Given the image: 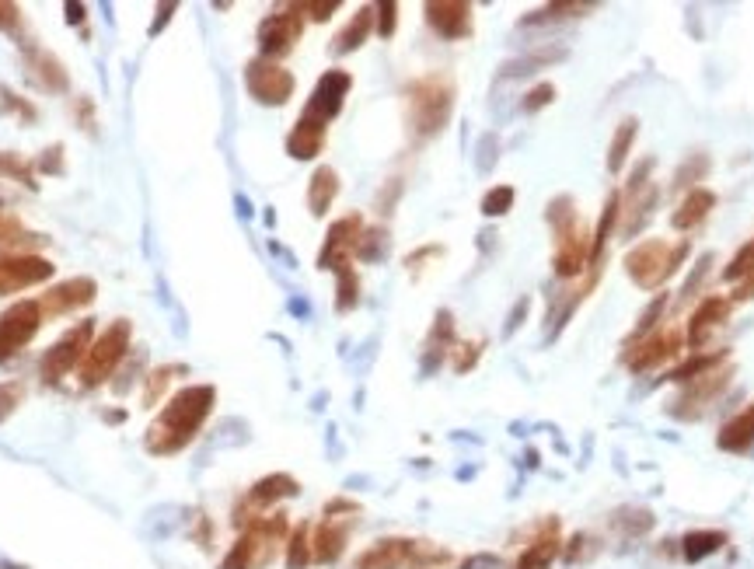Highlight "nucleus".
Returning a JSON list of instances; mask_svg holds the SVG:
<instances>
[{"mask_svg": "<svg viewBox=\"0 0 754 569\" xmlns=\"http://www.w3.org/2000/svg\"><path fill=\"white\" fill-rule=\"evenodd\" d=\"M639 133V123L636 119H625V123H618L615 137H611V147H608V172L618 175L625 168V161H629V151H632V140H636Z\"/></svg>", "mask_w": 754, "mask_h": 569, "instance_id": "obj_31", "label": "nucleus"}, {"mask_svg": "<svg viewBox=\"0 0 754 569\" xmlns=\"http://www.w3.org/2000/svg\"><path fill=\"white\" fill-rule=\"evenodd\" d=\"M594 11V4H549L542 7V11H531L528 18L521 21V25H549V21H559V18H580V14Z\"/></svg>", "mask_w": 754, "mask_h": 569, "instance_id": "obj_35", "label": "nucleus"}, {"mask_svg": "<svg viewBox=\"0 0 754 569\" xmlns=\"http://www.w3.org/2000/svg\"><path fill=\"white\" fill-rule=\"evenodd\" d=\"M98 297V283L91 280V276H70V280L56 283L49 294H42L39 308H42V318H60V315H70V311L77 308H88L91 301Z\"/></svg>", "mask_w": 754, "mask_h": 569, "instance_id": "obj_17", "label": "nucleus"}, {"mask_svg": "<svg viewBox=\"0 0 754 569\" xmlns=\"http://www.w3.org/2000/svg\"><path fill=\"white\" fill-rule=\"evenodd\" d=\"M692 245L688 241H664V238H646L625 255V273L639 290H660L681 266H685Z\"/></svg>", "mask_w": 754, "mask_h": 569, "instance_id": "obj_4", "label": "nucleus"}, {"mask_svg": "<svg viewBox=\"0 0 754 569\" xmlns=\"http://www.w3.org/2000/svg\"><path fill=\"white\" fill-rule=\"evenodd\" d=\"M549 224L552 234H556V276L563 280H573L583 269L590 266V234L587 227L580 224V213H576V203L569 196H556L549 203Z\"/></svg>", "mask_w": 754, "mask_h": 569, "instance_id": "obj_3", "label": "nucleus"}, {"mask_svg": "<svg viewBox=\"0 0 754 569\" xmlns=\"http://www.w3.org/2000/svg\"><path fill=\"white\" fill-rule=\"evenodd\" d=\"M350 88H353V77L346 74V70H339V67L325 70V74L318 77L315 91H311L308 105H304L301 119H308V123L325 126V130H329L332 119L343 112V102H346V95H350Z\"/></svg>", "mask_w": 754, "mask_h": 569, "instance_id": "obj_10", "label": "nucleus"}, {"mask_svg": "<svg viewBox=\"0 0 754 569\" xmlns=\"http://www.w3.org/2000/svg\"><path fill=\"white\" fill-rule=\"evenodd\" d=\"M709 172V158L706 154H692V158L685 161V165L678 168V175H674V189H688L695 186V182H702V175Z\"/></svg>", "mask_w": 754, "mask_h": 569, "instance_id": "obj_38", "label": "nucleus"}, {"mask_svg": "<svg viewBox=\"0 0 754 569\" xmlns=\"http://www.w3.org/2000/svg\"><path fill=\"white\" fill-rule=\"evenodd\" d=\"M727 545V535L723 531H692V535L681 538V552H685L688 563H699V559L713 556Z\"/></svg>", "mask_w": 754, "mask_h": 569, "instance_id": "obj_30", "label": "nucleus"}, {"mask_svg": "<svg viewBox=\"0 0 754 569\" xmlns=\"http://www.w3.org/2000/svg\"><path fill=\"white\" fill-rule=\"evenodd\" d=\"M4 569H25V566H11V563H4Z\"/></svg>", "mask_w": 754, "mask_h": 569, "instance_id": "obj_57", "label": "nucleus"}, {"mask_svg": "<svg viewBox=\"0 0 754 569\" xmlns=\"http://www.w3.org/2000/svg\"><path fill=\"white\" fill-rule=\"evenodd\" d=\"M357 304H360V276L357 269H353V262H346V266L336 269V311L346 315V311H353Z\"/></svg>", "mask_w": 754, "mask_h": 569, "instance_id": "obj_32", "label": "nucleus"}, {"mask_svg": "<svg viewBox=\"0 0 754 569\" xmlns=\"http://www.w3.org/2000/svg\"><path fill=\"white\" fill-rule=\"evenodd\" d=\"M730 301H754V276L741 280V287L734 290V297H730Z\"/></svg>", "mask_w": 754, "mask_h": 569, "instance_id": "obj_52", "label": "nucleus"}, {"mask_svg": "<svg viewBox=\"0 0 754 569\" xmlns=\"http://www.w3.org/2000/svg\"><path fill=\"white\" fill-rule=\"evenodd\" d=\"M727 360H730V353H727V350H716V353H695V357H688L681 367H674V371L667 374V381H674V384H692L695 378H702V374H709V371H713V367L727 364Z\"/></svg>", "mask_w": 754, "mask_h": 569, "instance_id": "obj_29", "label": "nucleus"}, {"mask_svg": "<svg viewBox=\"0 0 754 569\" xmlns=\"http://www.w3.org/2000/svg\"><path fill=\"white\" fill-rule=\"evenodd\" d=\"M730 311H734V301H730V297H706V301H702L699 308H695L692 322H688L685 343L702 346L709 336H713L716 329H720L723 322H727Z\"/></svg>", "mask_w": 754, "mask_h": 569, "instance_id": "obj_21", "label": "nucleus"}, {"mask_svg": "<svg viewBox=\"0 0 754 569\" xmlns=\"http://www.w3.org/2000/svg\"><path fill=\"white\" fill-rule=\"evenodd\" d=\"M461 569H503V563L496 556H489V552H482V556H472L461 563Z\"/></svg>", "mask_w": 754, "mask_h": 569, "instance_id": "obj_49", "label": "nucleus"}, {"mask_svg": "<svg viewBox=\"0 0 754 569\" xmlns=\"http://www.w3.org/2000/svg\"><path fill=\"white\" fill-rule=\"evenodd\" d=\"M301 11H308L315 21H329L332 11H339V0H311V4H301Z\"/></svg>", "mask_w": 754, "mask_h": 569, "instance_id": "obj_48", "label": "nucleus"}, {"mask_svg": "<svg viewBox=\"0 0 754 569\" xmlns=\"http://www.w3.org/2000/svg\"><path fill=\"white\" fill-rule=\"evenodd\" d=\"M213 405H217V388L213 384H189V388H182L151 423L144 447L151 454H158V458L186 451L192 440H196V433L203 430V423L210 419Z\"/></svg>", "mask_w": 754, "mask_h": 569, "instance_id": "obj_1", "label": "nucleus"}, {"mask_svg": "<svg viewBox=\"0 0 754 569\" xmlns=\"http://www.w3.org/2000/svg\"><path fill=\"white\" fill-rule=\"evenodd\" d=\"M287 538V517L269 514L259 517L252 528H245L238 535V542L231 545V552L224 556L220 569H266L276 556V545Z\"/></svg>", "mask_w": 754, "mask_h": 569, "instance_id": "obj_5", "label": "nucleus"}, {"mask_svg": "<svg viewBox=\"0 0 754 569\" xmlns=\"http://www.w3.org/2000/svg\"><path fill=\"white\" fill-rule=\"evenodd\" d=\"M77 105H81V119H84V130H95V119H91V102H88V98H81V102H77Z\"/></svg>", "mask_w": 754, "mask_h": 569, "instance_id": "obj_56", "label": "nucleus"}, {"mask_svg": "<svg viewBox=\"0 0 754 569\" xmlns=\"http://www.w3.org/2000/svg\"><path fill=\"white\" fill-rule=\"evenodd\" d=\"M524 315H528V301H521V304H517V308H514V315H510V325H507V332H514L517 325H521V318H524Z\"/></svg>", "mask_w": 754, "mask_h": 569, "instance_id": "obj_55", "label": "nucleus"}, {"mask_svg": "<svg viewBox=\"0 0 754 569\" xmlns=\"http://www.w3.org/2000/svg\"><path fill=\"white\" fill-rule=\"evenodd\" d=\"M458 350L461 353H458V360H454V371H458V374L472 371L475 360H479V353H482V343H461Z\"/></svg>", "mask_w": 754, "mask_h": 569, "instance_id": "obj_46", "label": "nucleus"}, {"mask_svg": "<svg viewBox=\"0 0 754 569\" xmlns=\"http://www.w3.org/2000/svg\"><path fill=\"white\" fill-rule=\"evenodd\" d=\"M39 168H42V172H49V175H63V147L53 144L49 151H42Z\"/></svg>", "mask_w": 754, "mask_h": 569, "instance_id": "obj_47", "label": "nucleus"}, {"mask_svg": "<svg viewBox=\"0 0 754 569\" xmlns=\"http://www.w3.org/2000/svg\"><path fill=\"white\" fill-rule=\"evenodd\" d=\"M748 276H754V238L734 255V259H730V266L723 269V280H730V283H741V280H748Z\"/></svg>", "mask_w": 754, "mask_h": 569, "instance_id": "obj_37", "label": "nucleus"}, {"mask_svg": "<svg viewBox=\"0 0 754 569\" xmlns=\"http://www.w3.org/2000/svg\"><path fill=\"white\" fill-rule=\"evenodd\" d=\"M91 336H95V322H91V318H84V322H77L74 329L63 332V336L46 350V357H42V364H39L42 381L56 384V381L67 378L70 371H77L84 353L91 350Z\"/></svg>", "mask_w": 754, "mask_h": 569, "instance_id": "obj_8", "label": "nucleus"}, {"mask_svg": "<svg viewBox=\"0 0 754 569\" xmlns=\"http://www.w3.org/2000/svg\"><path fill=\"white\" fill-rule=\"evenodd\" d=\"M374 25H377L374 4H364L357 14H353L350 21H346L343 32H339L336 39H332V53H336V56H346V53H353V49H360V46L367 42V35L374 32Z\"/></svg>", "mask_w": 754, "mask_h": 569, "instance_id": "obj_23", "label": "nucleus"}, {"mask_svg": "<svg viewBox=\"0 0 754 569\" xmlns=\"http://www.w3.org/2000/svg\"><path fill=\"white\" fill-rule=\"evenodd\" d=\"M664 308H667V294H657L650 301V308L639 315V325H636V336H643V332H650L653 325H657V318L664 315Z\"/></svg>", "mask_w": 754, "mask_h": 569, "instance_id": "obj_45", "label": "nucleus"}, {"mask_svg": "<svg viewBox=\"0 0 754 569\" xmlns=\"http://www.w3.org/2000/svg\"><path fill=\"white\" fill-rule=\"evenodd\" d=\"M563 56H566V49H549V53H538V56H521V60L507 63L503 74H510V77L528 74L531 67H545V63H556V60H563Z\"/></svg>", "mask_w": 754, "mask_h": 569, "instance_id": "obj_40", "label": "nucleus"}, {"mask_svg": "<svg viewBox=\"0 0 754 569\" xmlns=\"http://www.w3.org/2000/svg\"><path fill=\"white\" fill-rule=\"evenodd\" d=\"M339 196V175L336 168L322 165L315 175H311L308 182V210L315 213V217H325V213L332 210V203H336Z\"/></svg>", "mask_w": 754, "mask_h": 569, "instance_id": "obj_27", "label": "nucleus"}, {"mask_svg": "<svg viewBox=\"0 0 754 569\" xmlns=\"http://www.w3.org/2000/svg\"><path fill=\"white\" fill-rule=\"evenodd\" d=\"M322 147H325V126H315V123H308V119H297L294 130H290V137H287L290 158L311 161L322 154Z\"/></svg>", "mask_w": 754, "mask_h": 569, "instance_id": "obj_25", "label": "nucleus"}, {"mask_svg": "<svg viewBox=\"0 0 754 569\" xmlns=\"http://www.w3.org/2000/svg\"><path fill=\"white\" fill-rule=\"evenodd\" d=\"M493 147H496V137H486V140H482V154H486V158L479 161V168H482V172H489V165H493V158H496V154H493Z\"/></svg>", "mask_w": 754, "mask_h": 569, "instance_id": "obj_53", "label": "nucleus"}, {"mask_svg": "<svg viewBox=\"0 0 754 569\" xmlns=\"http://www.w3.org/2000/svg\"><path fill=\"white\" fill-rule=\"evenodd\" d=\"M716 444H720V451H730V454L751 451V444H754V402L744 412H737L734 419H727V423H723V430H720V437H716Z\"/></svg>", "mask_w": 754, "mask_h": 569, "instance_id": "obj_24", "label": "nucleus"}, {"mask_svg": "<svg viewBox=\"0 0 754 569\" xmlns=\"http://www.w3.org/2000/svg\"><path fill=\"white\" fill-rule=\"evenodd\" d=\"M426 11V25L447 42H458L472 35V4L465 0H430L423 7Z\"/></svg>", "mask_w": 754, "mask_h": 569, "instance_id": "obj_18", "label": "nucleus"}, {"mask_svg": "<svg viewBox=\"0 0 754 569\" xmlns=\"http://www.w3.org/2000/svg\"><path fill=\"white\" fill-rule=\"evenodd\" d=\"M353 255L364 262H381L384 255H388V231H384V227H364Z\"/></svg>", "mask_w": 754, "mask_h": 569, "instance_id": "obj_34", "label": "nucleus"}, {"mask_svg": "<svg viewBox=\"0 0 754 569\" xmlns=\"http://www.w3.org/2000/svg\"><path fill=\"white\" fill-rule=\"evenodd\" d=\"M713 206H716L713 192H709V189H692L685 203L671 213V227H674V231H692V227H699L702 220L713 213Z\"/></svg>", "mask_w": 754, "mask_h": 569, "instance_id": "obj_26", "label": "nucleus"}, {"mask_svg": "<svg viewBox=\"0 0 754 569\" xmlns=\"http://www.w3.org/2000/svg\"><path fill=\"white\" fill-rule=\"evenodd\" d=\"M301 32H304V18H301V7L297 4H290V7H283V11L262 18V25H259L262 60H280V56H287L290 49H294V42L301 39Z\"/></svg>", "mask_w": 754, "mask_h": 569, "instance_id": "obj_12", "label": "nucleus"}, {"mask_svg": "<svg viewBox=\"0 0 754 569\" xmlns=\"http://www.w3.org/2000/svg\"><path fill=\"white\" fill-rule=\"evenodd\" d=\"M559 524L556 521H545L542 531L535 535V542L524 545L521 559L514 563V569H549L556 563L559 556H563V542H559Z\"/></svg>", "mask_w": 754, "mask_h": 569, "instance_id": "obj_22", "label": "nucleus"}, {"mask_svg": "<svg viewBox=\"0 0 754 569\" xmlns=\"http://www.w3.org/2000/svg\"><path fill=\"white\" fill-rule=\"evenodd\" d=\"M730 374H734V367L720 364V367H713L709 374H702V378H695L692 384H685L681 398L674 402L671 416H678V419H699L702 412H706V405L713 402V398L730 384Z\"/></svg>", "mask_w": 754, "mask_h": 569, "instance_id": "obj_14", "label": "nucleus"}, {"mask_svg": "<svg viewBox=\"0 0 754 569\" xmlns=\"http://www.w3.org/2000/svg\"><path fill=\"white\" fill-rule=\"evenodd\" d=\"M21 21V11L18 4H0V28H7V32H14Z\"/></svg>", "mask_w": 754, "mask_h": 569, "instance_id": "obj_50", "label": "nucleus"}, {"mask_svg": "<svg viewBox=\"0 0 754 569\" xmlns=\"http://www.w3.org/2000/svg\"><path fill=\"white\" fill-rule=\"evenodd\" d=\"M454 346V318L451 311H440L437 315V325H433L430 339H426V360H423V371H437V364L444 360V353Z\"/></svg>", "mask_w": 754, "mask_h": 569, "instance_id": "obj_28", "label": "nucleus"}, {"mask_svg": "<svg viewBox=\"0 0 754 569\" xmlns=\"http://www.w3.org/2000/svg\"><path fill=\"white\" fill-rule=\"evenodd\" d=\"M681 346H685V336H681L678 329L653 332V336H646L643 343L625 350V367H629L632 374L653 371V367H660V364H667V360L678 357Z\"/></svg>", "mask_w": 754, "mask_h": 569, "instance_id": "obj_15", "label": "nucleus"}, {"mask_svg": "<svg viewBox=\"0 0 754 569\" xmlns=\"http://www.w3.org/2000/svg\"><path fill=\"white\" fill-rule=\"evenodd\" d=\"M245 88L248 95L259 105H287L290 95H294L297 81L287 67H280L276 60H252L245 67Z\"/></svg>", "mask_w": 754, "mask_h": 569, "instance_id": "obj_9", "label": "nucleus"}, {"mask_svg": "<svg viewBox=\"0 0 754 569\" xmlns=\"http://www.w3.org/2000/svg\"><path fill=\"white\" fill-rule=\"evenodd\" d=\"M0 179H14V182H21V186L35 189L32 168H28L25 161H21L18 154H11V151H0Z\"/></svg>", "mask_w": 754, "mask_h": 569, "instance_id": "obj_36", "label": "nucleus"}, {"mask_svg": "<svg viewBox=\"0 0 754 569\" xmlns=\"http://www.w3.org/2000/svg\"><path fill=\"white\" fill-rule=\"evenodd\" d=\"M175 11H179V4H165V7H158V18L151 21V35H158L161 28H165L168 21H172V14H175Z\"/></svg>", "mask_w": 754, "mask_h": 569, "instance_id": "obj_51", "label": "nucleus"}, {"mask_svg": "<svg viewBox=\"0 0 754 569\" xmlns=\"http://www.w3.org/2000/svg\"><path fill=\"white\" fill-rule=\"evenodd\" d=\"M21 398H25V388H21L18 381H0V423H7V419L14 416Z\"/></svg>", "mask_w": 754, "mask_h": 569, "instance_id": "obj_42", "label": "nucleus"}, {"mask_svg": "<svg viewBox=\"0 0 754 569\" xmlns=\"http://www.w3.org/2000/svg\"><path fill=\"white\" fill-rule=\"evenodd\" d=\"M175 374H182V367L172 364V367H161V371H154L151 378H147V391H144V405H147V409H154V405H158V395L168 388V384H172Z\"/></svg>", "mask_w": 754, "mask_h": 569, "instance_id": "obj_41", "label": "nucleus"}, {"mask_svg": "<svg viewBox=\"0 0 754 569\" xmlns=\"http://www.w3.org/2000/svg\"><path fill=\"white\" fill-rule=\"evenodd\" d=\"M130 343H133V322L116 318V322L91 343V350L84 353L81 371H77V378H81L84 388H98V384L109 381L112 371L119 367V360H123L126 350H130Z\"/></svg>", "mask_w": 754, "mask_h": 569, "instance_id": "obj_7", "label": "nucleus"}, {"mask_svg": "<svg viewBox=\"0 0 754 569\" xmlns=\"http://www.w3.org/2000/svg\"><path fill=\"white\" fill-rule=\"evenodd\" d=\"M444 549H433L426 542H412V538H381L371 549H364L353 559L350 569H433L447 563Z\"/></svg>", "mask_w": 754, "mask_h": 569, "instance_id": "obj_6", "label": "nucleus"}, {"mask_svg": "<svg viewBox=\"0 0 754 569\" xmlns=\"http://www.w3.org/2000/svg\"><path fill=\"white\" fill-rule=\"evenodd\" d=\"M350 528H353V517H346L343 524H339V517H325V521L311 531V563H318V566L336 563L346 549Z\"/></svg>", "mask_w": 754, "mask_h": 569, "instance_id": "obj_19", "label": "nucleus"}, {"mask_svg": "<svg viewBox=\"0 0 754 569\" xmlns=\"http://www.w3.org/2000/svg\"><path fill=\"white\" fill-rule=\"evenodd\" d=\"M360 234H364V217H360V213L339 217L336 224L329 227V234H325V245L322 252H318V269H332V273H336L339 266H346L350 255L357 252Z\"/></svg>", "mask_w": 754, "mask_h": 569, "instance_id": "obj_16", "label": "nucleus"}, {"mask_svg": "<svg viewBox=\"0 0 754 569\" xmlns=\"http://www.w3.org/2000/svg\"><path fill=\"white\" fill-rule=\"evenodd\" d=\"M374 14H377V35L381 39H391L395 35V25H398V4H374Z\"/></svg>", "mask_w": 754, "mask_h": 569, "instance_id": "obj_43", "label": "nucleus"}, {"mask_svg": "<svg viewBox=\"0 0 754 569\" xmlns=\"http://www.w3.org/2000/svg\"><path fill=\"white\" fill-rule=\"evenodd\" d=\"M63 11H67L70 25H81V21H84V4H63Z\"/></svg>", "mask_w": 754, "mask_h": 569, "instance_id": "obj_54", "label": "nucleus"}, {"mask_svg": "<svg viewBox=\"0 0 754 569\" xmlns=\"http://www.w3.org/2000/svg\"><path fill=\"white\" fill-rule=\"evenodd\" d=\"M25 67H28V77H32L42 91L63 95V91L70 88V77H67V70H63V63L56 60L53 53H46V49L28 46L25 49Z\"/></svg>", "mask_w": 754, "mask_h": 569, "instance_id": "obj_20", "label": "nucleus"}, {"mask_svg": "<svg viewBox=\"0 0 754 569\" xmlns=\"http://www.w3.org/2000/svg\"><path fill=\"white\" fill-rule=\"evenodd\" d=\"M311 566V528L297 524L287 538V569H308Z\"/></svg>", "mask_w": 754, "mask_h": 569, "instance_id": "obj_33", "label": "nucleus"}, {"mask_svg": "<svg viewBox=\"0 0 754 569\" xmlns=\"http://www.w3.org/2000/svg\"><path fill=\"white\" fill-rule=\"evenodd\" d=\"M42 325V308L39 301H18L0 315V364L14 357L21 346H28L35 339Z\"/></svg>", "mask_w": 754, "mask_h": 569, "instance_id": "obj_11", "label": "nucleus"}, {"mask_svg": "<svg viewBox=\"0 0 754 569\" xmlns=\"http://www.w3.org/2000/svg\"><path fill=\"white\" fill-rule=\"evenodd\" d=\"M552 98H556V84H538V88H531L528 95H524V112H542L545 105H552Z\"/></svg>", "mask_w": 754, "mask_h": 569, "instance_id": "obj_44", "label": "nucleus"}, {"mask_svg": "<svg viewBox=\"0 0 754 569\" xmlns=\"http://www.w3.org/2000/svg\"><path fill=\"white\" fill-rule=\"evenodd\" d=\"M53 276V262L32 252H7L0 255V294H18V290L39 287Z\"/></svg>", "mask_w": 754, "mask_h": 569, "instance_id": "obj_13", "label": "nucleus"}, {"mask_svg": "<svg viewBox=\"0 0 754 569\" xmlns=\"http://www.w3.org/2000/svg\"><path fill=\"white\" fill-rule=\"evenodd\" d=\"M454 112V81L447 74H426L405 88V123L416 140H433Z\"/></svg>", "mask_w": 754, "mask_h": 569, "instance_id": "obj_2", "label": "nucleus"}, {"mask_svg": "<svg viewBox=\"0 0 754 569\" xmlns=\"http://www.w3.org/2000/svg\"><path fill=\"white\" fill-rule=\"evenodd\" d=\"M510 206H514V189L510 186H496L482 196V213L486 217H503V213H510Z\"/></svg>", "mask_w": 754, "mask_h": 569, "instance_id": "obj_39", "label": "nucleus"}]
</instances>
